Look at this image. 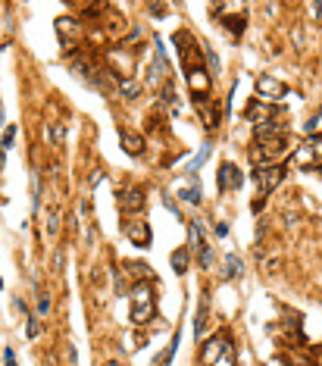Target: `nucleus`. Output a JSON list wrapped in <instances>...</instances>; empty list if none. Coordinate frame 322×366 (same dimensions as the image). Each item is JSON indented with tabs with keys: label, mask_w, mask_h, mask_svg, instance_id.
<instances>
[{
	"label": "nucleus",
	"mask_w": 322,
	"mask_h": 366,
	"mask_svg": "<svg viewBox=\"0 0 322 366\" xmlns=\"http://www.w3.org/2000/svg\"><path fill=\"white\" fill-rule=\"evenodd\" d=\"M119 141H122L125 154H132V157H138L141 150H144V138H141V135H134V132H119Z\"/></svg>",
	"instance_id": "ddd939ff"
},
{
	"label": "nucleus",
	"mask_w": 322,
	"mask_h": 366,
	"mask_svg": "<svg viewBox=\"0 0 322 366\" xmlns=\"http://www.w3.org/2000/svg\"><path fill=\"white\" fill-rule=\"evenodd\" d=\"M147 13H150V16H166V13H169V6H163V3H150V6H147Z\"/></svg>",
	"instance_id": "bb28decb"
},
{
	"label": "nucleus",
	"mask_w": 322,
	"mask_h": 366,
	"mask_svg": "<svg viewBox=\"0 0 322 366\" xmlns=\"http://www.w3.org/2000/svg\"><path fill=\"white\" fill-rule=\"evenodd\" d=\"M119 91H122V97H129V100H132V97H138V91H141V88H138L134 82H129V79H125V82L119 84Z\"/></svg>",
	"instance_id": "5701e85b"
},
{
	"label": "nucleus",
	"mask_w": 322,
	"mask_h": 366,
	"mask_svg": "<svg viewBox=\"0 0 322 366\" xmlns=\"http://www.w3.org/2000/svg\"><path fill=\"white\" fill-rule=\"evenodd\" d=\"M38 335H41V326L31 319V322H28V338H38Z\"/></svg>",
	"instance_id": "7c9ffc66"
},
{
	"label": "nucleus",
	"mask_w": 322,
	"mask_h": 366,
	"mask_svg": "<svg viewBox=\"0 0 322 366\" xmlns=\"http://www.w3.org/2000/svg\"><path fill=\"white\" fill-rule=\"evenodd\" d=\"M222 25H225L228 31H232L235 38H241V35H244V28H247V16L241 13V16H232V19H222Z\"/></svg>",
	"instance_id": "f3484780"
},
{
	"label": "nucleus",
	"mask_w": 322,
	"mask_h": 366,
	"mask_svg": "<svg viewBox=\"0 0 322 366\" xmlns=\"http://www.w3.org/2000/svg\"><path fill=\"white\" fill-rule=\"evenodd\" d=\"M163 104H172V107H175V88H172L169 82L163 84Z\"/></svg>",
	"instance_id": "a878e982"
},
{
	"label": "nucleus",
	"mask_w": 322,
	"mask_h": 366,
	"mask_svg": "<svg viewBox=\"0 0 322 366\" xmlns=\"http://www.w3.org/2000/svg\"><path fill=\"white\" fill-rule=\"evenodd\" d=\"M50 313V297H41L38 301V316H47Z\"/></svg>",
	"instance_id": "cd10ccee"
},
{
	"label": "nucleus",
	"mask_w": 322,
	"mask_h": 366,
	"mask_svg": "<svg viewBox=\"0 0 322 366\" xmlns=\"http://www.w3.org/2000/svg\"><path fill=\"white\" fill-rule=\"evenodd\" d=\"M216 235L225 238V235H228V223H216Z\"/></svg>",
	"instance_id": "2f4dec72"
},
{
	"label": "nucleus",
	"mask_w": 322,
	"mask_h": 366,
	"mask_svg": "<svg viewBox=\"0 0 322 366\" xmlns=\"http://www.w3.org/2000/svg\"><path fill=\"white\" fill-rule=\"evenodd\" d=\"M169 263H172V272L185 276V272H188V263H191L188 248H175V251H172V257H169Z\"/></svg>",
	"instance_id": "4468645a"
},
{
	"label": "nucleus",
	"mask_w": 322,
	"mask_h": 366,
	"mask_svg": "<svg viewBox=\"0 0 322 366\" xmlns=\"http://www.w3.org/2000/svg\"><path fill=\"white\" fill-rule=\"evenodd\" d=\"M207 310H210V304L200 301V313H197V319H194V335L197 338H203V329H207Z\"/></svg>",
	"instance_id": "6ab92c4d"
},
{
	"label": "nucleus",
	"mask_w": 322,
	"mask_h": 366,
	"mask_svg": "<svg viewBox=\"0 0 322 366\" xmlns=\"http://www.w3.org/2000/svg\"><path fill=\"white\" fill-rule=\"evenodd\" d=\"M0 288H3V279H0Z\"/></svg>",
	"instance_id": "72a5a7b5"
},
{
	"label": "nucleus",
	"mask_w": 322,
	"mask_h": 366,
	"mask_svg": "<svg viewBox=\"0 0 322 366\" xmlns=\"http://www.w3.org/2000/svg\"><path fill=\"white\" fill-rule=\"evenodd\" d=\"M125 238H129L132 244H138V248H147V244H150V228H147V223H141V219L125 223Z\"/></svg>",
	"instance_id": "9d476101"
},
{
	"label": "nucleus",
	"mask_w": 322,
	"mask_h": 366,
	"mask_svg": "<svg viewBox=\"0 0 322 366\" xmlns=\"http://www.w3.org/2000/svg\"><path fill=\"white\" fill-rule=\"evenodd\" d=\"M125 269H132V276H134V279L150 276V266H144V263H125Z\"/></svg>",
	"instance_id": "b1692460"
},
{
	"label": "nucleus",
	"mask_w": 322,
	"mask_h": 366,
	"mask_svg": "<svg viewBox=\"0 0 322 366\" xmlns=\"http://www.w3.org/2000/svg\"><path fill=\"white\" fill-rule=\"evenodd\" d=\"M282 178H285V169L282 166H260L257 172H253V182H257V188H260V200L266 197L269 191H275L278 185H282Z\"/></svg>",
	"instance_id": "39448f33"
},
{
	"label": "nucleus",
	"mask_w": 322,
	"mask_h": 366,
	"mask_svg": "<svg viewBox=\"0 0 322 366\" xmlns=\"http://www.w3.org/2000/svg\"><path fill=\"white\" fill-rule=\"evenodd\" d=\"M13 138H16V125H6V132H3V138H0V147H13Z\"/></svg>",
	"instance_id": "393cba45"
},
{
	"label": "nucleus",
	"mask_w": 322,
	"mask_h": 366,
	"mask_svg": "<svg viewBox=\"0 0 322 366\" xmlns=\"http://www.w3.org/2000/svg\"><path fill=\"white\" fill-rule=\"evenodd\" d=\"M172 44H179V59H182V66L188 72H194V69H203V50H200V44L194 41L188 31H175L172 35Z\"/></svg>",
	"instance_id": "20e7f679"
},
{
	"label": "nucleus",
	"mask_w": 322,
	"mask_h": 366,
	"mask_svg": "<svg viewBox=\"0 0 322 366\" xmlns=\"http://www.w3.org/2000/svg\"><path fill=\"white\" fill-rule=\"evenodd\" d=\"M157 316V297L147 285H138L132 291V322L134 326H147Z\"/></svg>",
	"instance_id": "7ed1b4c3"
},
{
	"label": "nucleus",
	"mask_w": 322,
	"mask_h": 366,
	"mask_svg": "<svg viewBox=\"0 0 322 366\" xmlns=\"http://www.w3.org/2000/svg\"><path fill=\"white\" fill-rule=\"evenodd\" d=\"M288 154V135H253V163L275 166L278 160Z\"/></svg>",
	"instance_id": "f257e3e1"
},
{
	"label": "nucleus",
	"mask_w": 322,
	"mask_h": 366,
	"mask_svg": "<svg viewBox=\"0 0 322 366\" xmlns=\"http://www.w3.org/2000/svg\"><path fill=\"white\" fill-rule=\"evenodd\" d=\"M200 366H238V354L228 335H216L200 347Z\"/></svg>",
	"instance_id": "f03ea898"
},
{
	"label": "nucleus",
	"mask_w": 322,
	"mask_h": 366,
	"mask_svg": "<svg viewBox=\"0 0 322 366\" xmlns=\"http://www.w3.org/2000/svg\"><path fill=\"white\" fill-rule=\"evenodd\" d=\"M144 191L141 188H129V191H119V210L122 213H141L144 210Z\"/></svg>",
	"instance_id": "1a4fd4ad"
},
{
	"label": "nucleus",
	"mask_w": 322,
	"mask_h": 366,
	"mask_svg": "<svg viewBox=\"0 0 322 366\" xmlns=\"http://www.w3.org/2000/svg\"><path fill=\"white\" fill-rule=\"evenodd\" d=\"M188 84H191V91H194L200 100H207V94H210V75L203 72V69L188 72Z\"/></svg>",
	"instance_id": "f8f14e48"
},
{
	"label": "nucleus",
	"mask_w": 322,
	"mask_h": 366,
	"mask_svg": "<svg viewBox=\"0 0 322 366\" xmlns=\"http://www.w3.org/2000/svg\"><path fill=\"white\" fill-rule=\"evenodd\" d=\"M257 94L263 104H272V100H282L288 94V88L278 79H272V75H260L257 79Z\"/></svg>",
	"instance_id": "0eeeda50"
},
{
	"label": "nucleus",
	"mask_w": 322,
	"mask_h": 366,
	"mask_svg": "<svg viewBox=\"0 0 322 366\" xmlns=\"http://www.w3.org/2000/svg\"><path fill=\"white\" fill-rule=\"evenodd\" d=\"M56 31H60L63 44H69V31H72V38H75V31H79V22L69 19V16H63V19H56Z\"/></svg>",
	"instance_id": "dca6fc26"
},
{
	"label": "nucleus",
	"mask_w": 322,
	"mask_h": 366,
	"mask_svg": "<svg viewBox=\"0 0 322 366\" xmlns=\"http://www.w3.org/2000/svg\"><path fill=\"white\" fill-rule=\"evenodd\" d=\"M179 197H182V200H188V203H200V200H203V194H200V185L182 188V191H179Z\"/></svg>",
	"instance_id": "412c9836"
},
{
	"label": "nucleus",
	"mask_w": 322,
	"mask_h": 366,
	"mask_svg": "<svg viewBox=\"0 0 322 366\" xmlns=\"http://www.w3.org/2000/svg\"><path fill=\"white\" fill-rule=\"evenodd\" d=\"M56 228H60V213H56V207H47V235L54 238Z\"/></svg>",
	"instance_id": "4be33fe9"
},
{
	"label": "nucleus",
	"mask_w": 322,
	"mask_h": 366,
	"mask_svg": "<svg viewBox=\"0 0 322 366\" xmlns=\"http://www.w3.org/2000/svg\"><path fill=\"white\" fill-rule=\"evenodd\" d=\"M210 150H213V147H210V144H207V147H200V154L197 157H194L191 160V166H188V175L194 178V175H197V169L203 166V163H207V157H210Z\"/></svg>",
	"instance_id": "aec40b11"
},
{
	"label": "nucleus",
	"mask_w": 322,
	"mask_h": 366,
	"mask_svg": "<svg viewBox=\"0 0 322 366\" xmlns=\"http://www.w3.org/2000/svg\"><path fill=\"white\" fill-rule=\"evenodd\" d=\"M0 169H3V147H0Z\"/></svg>",
	"instance_id": "473e14b6"
},
{
	"label": "nucleus",
	"mask_w": 322,
	"mask_h": 366,
	"mask_svg": "<svg viewBox=\"0 0 322 366\" xmlns=\"http://www.w3.org/2000/svg\"><path fill=\"white\" fill-rule=\"evenodd\" d=\"M294 163L300 169H319L322 166V138H310L307 144H300L297 154H294Z\"/></svg>",
	"instance_id": "423d86ee"
},
{
	"label": "nucleus",
	"mask_w": 322,
	"mask_h": 366,
	"mask_svg": "<svg viewBox=\"0 0 322 366\" xmlns=\"http://www.w3.org/2000/svg\"><path fill=\"white\" fill-rule=\"evenodd\" d=\"M244 272V263L238 257H225V279H241Z\"/></svg>",
	"instance_id": "a211bd4d"
},
{
	"label": "nucleus",
	"mask_w": 322,
	"mask_h": 366,
	"mask_svg": "<svg viewBox=\"0 0 322 366\" xmlns=\"http://www.w3.org/2000/svg\"><path fill=\"white\" fill-rule=\"evenodd\" d=\"M191 235L197 238L200 266H203V269H210V266H213V248H210V244H207V238H203V225H200V219H197V223H191Z\"/></svg>",
	"instance_id": "9b49d317"
},
{
	"label": "nucleus",
	"mask_w": 322,
	"mask_h": 366,
	"mask_svg": "<svg viewBox=\"0 0 322 366\" xmlns=\"http://www.w3.org/2000/svg\"><path fill=\"white\" fill-rule=\"evenodd\" d=\"M216 185H219V191L241 188V185H244V172L235 163H222V166H219V175H216Z\"/></svg>",
	"instance_id": "6e6552de"
},
{
	"label": "nucleus",
	"mask_w": 322,
	"mask_h": 366,
	"mask_svg": "<svg viewBox=\"0 0 322 366\" xmlns=\"http://www.w3.org/2000/svg\"><path fill=\"white\" fill-rule=\"evenodd\" d=\"M3 366H16V354H13V347H3Z\"/></svg>",
	"instance_id": "c85d7f7f"
},
{
	"label": "nucleus",
	"mask_w": 322,
	"mask_h": 366,
	"mask_svg": "<svg viewBox=\"0 0 322 366\" xmlns=\"http://www.w3.org/2000/svg\"><path fill=\"white\" fill-rule=\"evenodd\" d=\"M47 141H50V147H63L66 144V125L63 122H50L47 125Z\"/></svg>",
	"instance_id": "2eb2a0df"
},
{
	"label": "nucleus",
	"mask_w": 322,
	"mask_h": 366,
	"mask_svg": "<svg viewBox=\"0 0 322 366\" xmlns=\"http://www.w3.org/2000/svg\"><path fill=\"white\" fill-rule=\"evenodd\" d=\"M207 59H210V69H213V72H219V56L213 54V50H207Z\"/></svg>",
	"instance_id": "c756f323"
}]
</instances>
